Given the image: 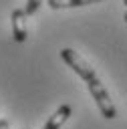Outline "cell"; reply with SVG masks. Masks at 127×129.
Here are the masks:
<instances>
[{
  "label": "cell",
  "instance_id": "obj_3",
  "mask_svg": "<svg viewBox=\"0 0 127 129\" xmlns=\"http://www.w3.org/2000/svg\"><path fill=\"white\" fill-rule=\"evenodd\" d=\"M26 18L28 14L24 12V8H14L10 14V24H12V38L16 42H24L28 36V28H26Z\"/></svg>",
  "mask_w": 127,
  "mask_h": 129
},
{
  "label": "cell",
  "instance_id": "obj_6",
  "mask_svg": "<svg viewBox=\"0 0 127 129\" xmlns=\"http://www.w3.org/2000/svg\"><path fill=\"white\" fill-rule=\"evenodd\" d=\"M40 4H42V0H26V6H24V12L30 16V14H34L38 8H40Z\"/></svg>",
  "mask_w": 127,
  "mask_h": 129
},
{
  "label": "cell",
  "instance_id": "obj_1",
  "mask_svg": "<svg viewBox=\"0 0 127 129\" xmlns=\"http://www.w3.org/2000/svg\"><path fill=\"white\" fill-rule=\"evenodd\" d=\"M85 83H87V89H89L91 97L95 99L101 115H103L105 119H115V117H117V109H115V105H113V101H111V95L107 93V89H105L103 83L99 81V77L95 75V77H91V79L85 81Z\"/></svg>",
  "mask_w": 127,
  "mask_h": 129
},
{
  "label": "cell",
  "instance_id": "obj_7",
  "mask_svg": "<svg viewBox=\"0 0 127 129\" xmlns=\"http://www.w3.org/2000/svg\"><path fill=\"white\" fill-rule=\"evenodd\" d=\"M123 20H125V22H127V10H125V14H123Z\"/></svg>",
  "mask_w": 127,
  "mask_h": 129
},
{
  "label": "cell",
  "instance_id": "obj_4",
  "mask_svg": "<svg viewBox=\"0 0 127 129\" xmlns=\"http://www.w3.org/2000/svg\"><path fill=\"white\" fill-rule=\"evenodd\" d=\"M71 113H73V109H71V105H60L50 117H48V121L44 123V127L42 129H60L62 127V123L71 117Z\"/></svg>",
  "mask_w": 127,
  "mask_h": 129
},
{
  "label": "cell",
  "instance_id": "obj_2",
  "mask_svg": "<svg viewBox=\"0 0 127 129\" xmlns=\"http://www.w3.org/2000/svg\"><path fill=\"white\" fill-rule=\"evenodd\" d=\"M60 58L67 62V67H71L83 81H89L91 77H95L97 73H95V69L77 52V50H73V48H62L60 50Z\"/></svg>",
  "mask_w": 127,
  "mask_h": 129
},
{
  "label": "cell",
  "instance_id": "obj_5",
  "mask_svg": "<svg viewBox=\"0 0 127 129\" xmlns=\"http://www.w3.org/2000/svg\"><path fill=\"white\" fill-rule=\"evenodd\" d=\"M101 0H46V4L52 10H60V8H79V6H89Z\"/></svg>",
  "mask_w": 127,
  "mask_h": 129
},
{
  "label": "cell",
  "instance_id": "obj_8",
  "mask_svg": "<svg viewBox=\"0 0 127 129\" xmlns=\"http://www.w3.org/2000/svg\"><path fill=\"white\" fill-rule=\"evenodd\" d=\"M123 4H125V8H127V0H123Z\"/></svg>",
  "mask_w": 127,
  "mask_h": 129
}]
</instances>
